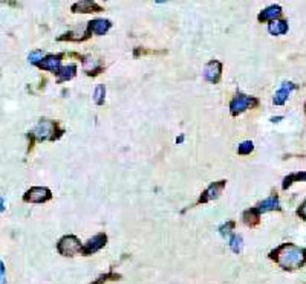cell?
<instances>
[{
	"instance_id": "4dcf8cb0",
	"label": "cell",
	"mask_w": 306,
	"mask_h": 284,
	"mask_svg": "<svg viewBox=\"0 0 306 284\" xmlns=\"http://www.w3.org/2000/svg\"><path fill=\"white\" fill-rule=\"evenodd\" d=\"M2 211H5V200H3V197H2Z\"/></svg>"
},
{
	"instance_id": "5b68a950",
	"label": "cell",
	"mask_w": 306,
	"mask_h": 284,
	"mask_svg": "<svg viewBox=\"0 0 306 284\" xmlns=\"http://www.w3.org/2000/svg\"><path fill=\"white\" fill-rule=\"evenodd\" d=\"M52 199V193L46 187H32L23 194V202L26 203H45Z\"/></svg>"
},
{
	"instance_id": "d4e9b609",
	"label": "cell",
	"mask_w": 306,
	"mask_h": 284,
	"mask_svg": "<svg viewBox=\"0 0 306 284\" xmlns=\"http://www.w3.org/2000/svg\"><path fill=\"white\" fill-rule=\"evenodd\" d=\"M43 58H45V57H43V51H40V49H36V51H32V52L29 54V57H28L29 63H31V64H36V66H39Z\"/></svg>"
},
{
	"instance_id": "6da1fadb",
	"label": "cell",
	"mask_w": 306,
	"mask_h": 284,
	"mask_svg": "<svg viewBox=\"0 0 306 284\" xmlns=\"http://www.w3.org/2000/svg\"><path fill=\"white\" fill-rule=\"evenodd\" d=\"M269 258L276 261L283 271H296L306 263V247L293 243H283L269 252Z\"/></svg>"
},
{
	"instance_id": "4fadbf2b",
	"label": "cell",
	"mask_w": 306,
	"mask_h": 284,
	"mask_svg": "<svg viewBox=\"0 0 306 284\" xmlns=\"http://www.w3.org/2000/svg\"><path fill=\"white\" fill-rule=\"evenodd\" d=\"M89 37H91V32L88 29V25H86L84 28H80L77 31L66 32V34L60 36L57 40L58 41H64V40H67V41H84V40H88Z\"/></svg>"
},
{
	"instance_id": "9a60e30c",
	"label": "cell",
	"mask_w": 306,
	"mask_h": 284,
	"mask_svg": "<svg viewBox=\"0 0 306 284\" xmlns=\"http://www.w3.org/2000/svg\"><path fill=\"white\" fill-rule=\"evenodd\" d=\"M112 28V22L110 20H106V19H95V20H91L88 22V29L92 34H97V36H104L106 32Z\"/></svg>"
},
{
	"instance_id": "8992f818",
	"label": "cell",
	"mask_w": 306,
	"mask_h": 284,
	"mask_svg": "<svg viewBox=\"0 0 306 284\" xmlns=\"http://www.w3.org/2000/svg\"><path fill=\"white\" fill-rule=\"evenodd\" d=\"M227 187V180H217V182H213L208 185V188L204 191L199 197V200L196 202V205H201V203H208L211 202V200H216L220 197V194H222V191L225 190Z\"/></svg>"
},
{
	"instance_id": "8fae6325",
	"label": "cell",
	"mask_w": 306,
	"mask_h": 284,
	"mask_svg": "<svg viewBox=\"0 0 306 284\" xmlns=\"http://www.w3.org/2000/svg\"><path fill=\"white\" fill-rule=\"evenodd\" d=\"M63 54H57V55H46L42 63L37 66V68L43 69V71H49V72H54L57 74L61 69V60H63Z\"/></svg>"
},
{
	"instance_id": "ac0fdd59",
	"label": "cell",
	"mask_w": 306,
	"mask_h": 284,
	"mask_svg": "<svg viewBox=\"0 0 306 284\" xmlns=\"http://www.w3.org/2000/svg\"><path fill=\"white\" fill-rule=\"evenodd\" d=\"M75 75H77V66L75 64H67V66H63V68L57 72V81L58 82L69 81Z\"/></svg>"
},
{
	"instance_id": "e0dca14e",
	"label": "cell",
	"mask_w": 306,
	"mask_h": 284,
	"mask_svg": "<svg viewBox=\"0 0 306 284\" xmlns=\"http://www.w3.org/2000/svg\"><path fill=\"white\" fill-rule=\"evenodd\" d=\"M242 220L247 226L250 228H254V226H257L260 223V212L257 208H250L247 211H244L242 214Z\"/></svg>"
},
{
	"instance_id": "ffe728a7",
	"label": "cell",
	"mask_w": 306,
	"mask_h": 284,
	"mask_svg": "<svg viewBox=\"0 0 306 284\" xmlns=\"http://www.w3.org/2000/svg\"><path fill=\"white\" fill-rule=\"evenodd\" d=\"M300 180L306 182V171H302V173H293V174H290V176H286V177L283 179L282 188H283V190H288V188H290V187L293 185L294 182H300Z\"/></svg>"
},
{
	"instance_id": "30bf717a",
	"label": "cell",
	"mask_w": 306,
	"mask_h": 284,
	"mask_svg": "<svg viewBox=\"0 0 306 284\" xmlns=\"http://www.w3.org/2000/svg\"><path fill=\"white\" fill-rule=\"evenodd\" d=\"M81 66H83L84 74L89 75V77H95L103 71V64L100 63V60H97L91 55L81 57Z\"/></svg>"
},
{
	"instance_id": "52a82bcc",
	"label": "cell",
	"mask_w": 306,
	"mask_h": 284,
	"mask_svg": "<svg viewBox=\"0 0 306 284\" xmlns=\"http://www.w3.org/2000/svg\"><path fill=\"white\" fill-rule=\"evenodd\" d=\"M106 243H107V236L104 232H100L84 243V246L81 247V254L83 255H92V254L98 252L100 249H103L106 246Z\"/></svg>"
},
{
	"instance_id": "7c38bea8",
	"label": "cell",
	"mask_w": 306,
	"mask_h": 284,
	"mask_svg": "<svg viewBox=\"0 0 306 284\" xmlns=\"http://www.w3.org/2000/svg\"><path fill=\"white\" fill-rule=\"evenodd\" d=\"M293 90H296V84H294V82H291V81H285V82H282L280 89L274 93L273 103H274L276 106H283V104L286 103L288 96L291 95Z\"/></svg>"
},
{
	"instance_id": "5bb4252c",
	"label": "cell",
	"mask_w": 306,
	"mask_h": 284,
	"mask_svg": "<svg viewBox=\"0 0 306 284\" xmlns=\"http://www.w3.org/2000/svg\"><path fill=\"white\" fill-rule=\"evenodd\" d=\"M282 6L280 5H273V6H268L265 9H262L257 15V20L259 22H274L279 20L282 17Z\"/></svg>"
},
{
	"instance_id": "f546056e",
	"label": "cell",
	"mask_w": 306,
	"mask_h": 284,
	"mask_svg": "<svg viewBox=\"0 0 306 284\" xmlns=\"http://www.w3.org/2000/svg\"><path fill=\"white\" fill-rule=\"evenodd\" d=\"M182 141H184V136H182V135H181L179 138H176V142H178V144H181Z\"/></svg>"
},
{
	"instance_id": "9c48e42d",
	"label": "cell",
	"mask_w": 306,
	"mask_h": 284,
	"mask_svg": "<svg viewBox=\"0 0 306 284\" xmlns=\"http://www.w3.org/2000/svg\"><path fill=\"white\" fill-rule=\"evenodd\" d=\"M71 11L74 14H92V12H101L103 8L97 2H92V0H80V2L72 3Z\"/></svg>"
},
{
	"instance_id": "484cf974",
	"label": "cell",
	"mask_w": 306,
	"mask_h": 284,
	"mask_svg": "<svg viewBox=\"0 0 306 284\" xmlns=\"http://www.w3.org/2000/svg\"><path fill=\"white\" fill-rule=\"evenodd\" d=\"M234 226H236V222L234 220H230V222H227V223H224L222 226L219 228V232H220V236H228V234L234 229Z\"/></svg>"
},
{
	"instance_id": "d6986e66",
	"label": "cell",
	"mask_w": 306,
	"mask_h": 284,
	"mask_svg": "<svg viewBox=\"0 0 306 284\" xmlns=\"http://www.w3.org/2000/svg\"><path fill=\"white\" fill-rule=\"evenodd\" d=\"M268 32L271 36H282L288 32V22L285 20H274L269 22L268 25Z\"/></svg>"
},
{
	"instance_id": "603a6c76",
	"label": "cell",
	"mask_w": 306,
	"mask_h": 284,
	"mask_svg": "<svg viewBox=\"0 0 306 284\" xmlns=\"http://www.w3.org/2000/svg\"><path fill=\"white\" fill-rule=\"evenodd\" d=\"M242 246H244V240L241 236H233L230 239V249L233 250L234 254H239L242 250Z\"/></svg>"
},
{
	"instance_id": "44dd1931",
	"label": "cell",
	"mask_w": 306,
	"mask_h": 284,
	"mask_svg": "<svg viewBox=\"0 0 306 284\" xmlns=\"http://www.w3.org/2000/svg\"><path fill=\"white\" fill-rule=\"evenodd\" d=\"M104 98H106V87H104V84H98L95 87V92H94V103L97 106H103Z\"/></svg>"
},
{
	"instance_id": "f1b7e54d",
	"label": "cell",
	"mask_w": 306,
	"mask_h": 284,
	"mask_svg": "<svg viewBox=\"0 0 306 284\" xmlns=\"http://www.w3.org/2000/svg\"><path fill=\"white\" fill-rule=\"evenodd\" d=\"M282 120V116H274V118H271V122H279Z\"/></svg>"
},
{
	"instance_id": "7402d4cb",
	"label": "cell",
	"mask_w": 306,
	"mask_h": 284,
	"mask_svg": "<svg viewBox=\"0 0 306 284\" xmlns=\"http://www.w3.org/2000/svg\"><path fill=\"white\" fill-rule=\"evenodd\" d=\"M121 278V275L120 274H115V272H112V271H109L107 274H104V275H100L97 280H94L91 284H104V283H107V281H113V280H120Z\"/></svg>"
},
{
	"instance_id": "1f68e13d",
	"label": "cell",
	"mask_w": 306,
	"mask_h": 284,
	"mask_svg": "<svg viewBox=\"0 0 306 284\" xmlns=\"http://www.w3.org/2000/svg\"><path fill=\"white\" fill-rule=\"evenodd\" d=\"M305 107H306V106H305Z\"/></svg>"
},
{
	"instance_id": "83f0119b",
	"label": "cell",
	"mask_w": 306,
	"mask_h": 284,
	"mask_svg": "<svg viewBox=\"0 0 306 284\" xmlns=\"http://www.w3.org/2000/svg\"><path fill=\"white\" fill-rule=\"evenodd\" d=\"M297 214H299V215L302 217L303 220H306V200H305V202H303V203L300 205V208L297 209Z\"/></svg>"
},
{
	"instance_id": "cb8c5ba5",
	"label": "cell",
	"mask_w": 306,
	"mask_h": 284,
	"mask_svg": "<svg viewBox=\"0 0 306 284\" xmlns=\"http://www.w3.org/2000/svg\"><path fill=\"white\" fill-rule=\"evenodd\" d=\"M253 150H254V144L251 141H244L242 144H239V147H237V155L247 156L253 152Z\"/></svg>"
},
{
	"instance_id": "ba28073f",
	"label": "cell",
	"mask_w": 306,
	"mask_h": 284,
	"mask_svg": "<svg viewBox=\"0 0 306 284\" xmlns=\"http://www.w3.org/2000/svg\"><path fill=\"white\" fill-rule=\"evenodd\" d=\"M222 77V63L217 60H211L204 68V78L210 81L211 84H217Z\"/></svg>"
},
{
	"instance_id": "3957f363",
	"label": "cell",
	"mask_w": 306,
	"mask_h": 284,
	"mask_svg": "<svg viewBox=\"0 0 306 284\" xmlns=\"http://www.w3.org/2000/svg\"><path fill=\"white\" fill-rule=\"evenodd\" d=\"M259 106V99L256 96H248L244 93H237L230 103V112L233 116H239L248 109H254Z\"/></svg>"
},
{
	"instance_id": "2e32d148",
	"label": "cell",
	"mask_w": 306,
	"mask_h": 284,
	"mask_svg": "<svg viewBox=\"0 0 306 284\" xmlns=\"http://www.w3.org/2000/svg\"><path fill=\"white\" fill-rule=\"evenodd\" d=\"M259 209V212H269V211H280V202H279V196L273 194L269 196L268 199L262 200V202L256 206Z\"/></svg>"
},
{
	"instance_id": "277c9868",
	"label": "cell",
	"mask_w": 306,
	"mask_h": 284,
	"mask_svg": "<svg viewBox=\"0 0 306 284\" xmlns=\"http://www.w3.org/2000/svg\"><path fill=\"white\" fill-rule=\"evenodd\" d=\"M81 247L83 246L80 244V240L75 236H64L57 243V250L63 257H74V255L80 254Z\"/></svg>"
},
{
	"instance_id": "4316f807",
	"label": "cell",
	"mask_w": 306,
	"mask_h": 284,
	"mask_svg": "<svg viewBox=\"0 0 306 284\" xmlns=\"http://www.w3.org/2000/svg\"><path fill=\"white\" fill-rule=\"evenodd\" d=\"M146 54H161V52H156V51H147V49H143V47H135V51H133V55H135V57L146 55Z\"/></svg>"
},
{
	"instance_id": "7a4b0ae2",
	"label": "cell",
	"mask_w": 306,
	"mask_h": 284,
	"mask_svg": "<svg viewBox=\"0 0 306 284\" xmlns=\"http://www.w3.org/2000/svg\"><path fill=\"white\" fill-rule=\"evenodd\" d=\"M64 130L60 127L57 121L51 120H42L36 128L31 133H28V136L32 138V141H57L63 136Z\"/></svg>"
}]
</instances>
